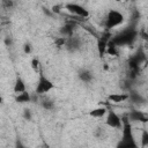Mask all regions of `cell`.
<instances>
[{
    "mask_svg": "<svg viewBox=\"0 0 148 148\" xmlns=\"http://www.w3.org/2000/svg\"><path fill=\"white\" fill-rule=\"evenodd\" d=\"M79 77H80V80H81V81H83V82L88 83V82H90V81H91V79H92V74H91L89 71L83 69L82 72H80Z\"/></svg>",
    "mask_w": 148,
    "mask_h": 148,
    "instance_id": "obj_12",
    "label": "cell"
},
{
    "mask_svg": "<svg viewBox=\"0 0 148 148\" xmlns=\"http://www.w3.org/2000/svg\"><path fill=\"white\" fill-rule=\"evenodd\" d=\"M27 90V84H25V81L22 79V77H17L14 82V87H13V91L15 95L17 94H21L23 91Z\"/></svg>",
    "mask_w": 148,
    "mask_h": 148,
    "instance_id": "obj_8",
    "label": "cell"
},
{
    "mask_svg": "<svg viewBox=\"0 0 148 148\" xmlns=\"http://www.w3.org/2000/svg\"><path fill=\"white\" fill-rule=\"evenodd\" d=\"M2 3H3V6H5L6 8H10V7L13 6L12 0H2Z\"/></svg>",
    "mask_w": 148,
    "mask_h": 148,
    "instance_id": "obj_18",
    "label": "cell"
},
{
    "mask_svg": "<svg viewBox=\"0 0 148 148\" xmlns=\"http://www.w3.org/2000/svg\"><path fill=\"white\" fill-rule=\"evenodd\" d=\"M105 125L113 130H120L123 126V118L113 110H108L105 116Z\"/></svg>",
    "mask_w": 148,
    "mask_h": 148,
    "instance_id": "obj_4",
    "label": "cell"
},
{
    "mask_svg": "<svg viewBox=\"0 0 148 148\" xmlns=\"http://www.w3.org/2000/svg\"><path fill=\"white\" fill-rule=\"evenodd\" d=\"M24 118L25 119H28V120H31V112H30V110H24Z\"/></svg>",
    "mask_w": 148,
    "mask_h": 148,
    "instance_id": "obj_19",
    "label": "cell"
},
{
    "mask_svg": "<svg viewBox=\"0 0 148 148\" xmlns=\"http://www.w3.org/2000/svg\"><path fill=\"white\" fill-rule=\"evenodd\" d=\"M69 14L74 15V16H77V17H81V18H87L89 16V12L86 7H83L82 5L80 3H75V2H68L65 5L64 7Z\"/></svg>",
    "mask_w": 148,
    "mask_h": 148,
    "instance_id": "obj_3",
    "label": "cell"
},
{
    "mask_svg": "<svg viewBox=\"0 0 148 148\" xmlns=\"http://www.w3.org/2000/svg\"><path fill=\"white\" fill-rule=\"evenodd\" d=\"M125 21V16L121 12L117 9H110L105 16V29L111 30L119 25H121Z\"/></svg>",
    "mask_w": 148,
    "mask_h": 148,
    "instance_id": "obj_1",
    "label": "cell"
},
{
    "mask_svg": "<svg viewBox=\"0 0 148 148\" xmlns=\"http://www.w3.org/2000/svg\"><path fill=\"white\" fill-rule=\"evenodd\" d=\"M130 118L132 120H135V121H142V123H146L147 121V116L146 113H142L140 111H132L131 114H130Z\"/></svg>",
    "mask_w": 148,
    "mask_h": 148,
    "instance_id": "obj_11",
    "label": "cell"
},
{
    "mask_svg": "<svg viewBox=\"0 0 148 148\" xmlns=\"http://www.w3.org/2000/svg\"><path fill=\"white\" fill-rule=\"evenodd\" d=\"M30 66H31V68H32V71H34V72L39 73L40 62H39V59H38L37 57H35V58H32V59H31V61H30Z\"/></svg>",
    "mask_w": 148,
    "mask_h": 148,
    "instance_id": "obj_13",
    "label": "cell"
},
{
    "mask_svg": "<svg viewBox=\"0 0 148 148\" xmlns=\"http://www.w3.org/2000/svg\"><path fill=\"white\" fill-rule=\"evenodd\" d=\"M106 112H108V109L105 106H97V108L90 110L88 114L90 117H92V118L99 119V118H104L106 116Z\"/></svg>",
    "mask_w": 148,
    "mask_h": 148,
    "instance_id": "obj_7",
    "label": "cell"
},
{
    "mask_svg": "<svg viewBox=\"0 0 148 148\" xmlns=\"http://www.w3.org/2000/svg\"><path fill=\"white\" fill-rule=\"evenodd\" d=\"M2 102H3V98H2V96H1V95H0V104H1V103H2Z\"/></svg>",
    "mask_w": 148,
    "mask_h": 148,
    "instance_id": "obj_20",
    "label": "cell"
},
{
    "mask_svg": "<svg viewBox=\"0 0 148 148\" xmlns=\"http://www.w3.org/2000/svg\"><path fill=\"white\" fill-rule=\"evenodd\" d=\"M54 88H56V84H54L49 77H46L43 73H39L35 92H36L37 95H44V94L50 92V91L53 90Z\"/></svg>",
    "mask_w": 148,
    "mask_h": 148,
    "instance_id": "obj_2",
    "label": "cell"
},
{
    "mask_svg": "<svg viewBox=\"0 0 148 148\" xmlns=\"http://www.w3.org/2000/svg\"><path fill=\"white\" fill-rule=\"evenodd\" d=\"M74 28H75L74 24H66V25H64L60 29V32H61V35L64 37L68 38V37H71V36L74 35Z\"/></svg>",
    "mask_w": 148,
    "mask_h": 148,
    "instance_id": "obj_10",
    "label": "cell"
},
{
    "mask_svg": "<svg viewBox=\"0 0 148 148\" xmlns=\"http://www.w3.org/2000/svg\"><path fill=\"white\" fill-rule=\"evenodd\" d=\"M114 1H117V2H120V1H121V0H114Z\"/></svg>",
    "mask_w": 148,
    "mask_h": 148,
    "instance_id": "obj_21",
    "label": "cell"
},
{
    "mask_svg": "<svg viewBox=\"0 0 148 148\" xmlns=\"http://www.w3.org/2000/svg\"><path fill=\"white\" fill-rule=\"evenodd\" d=\"M141 142H142V147H147L148 146V132H147V130H143L142 131Z\"/></svg>",
    "mask_w": 148,
    "mask_h": 148,
    "instance_id": "obj_14",
    "label": "cell"
},
{
    "mask_svg": "<svg viewBox=\"0 0 148 148\" xmlns=\"http://www.w3.org/2000/svg\"><path fill=\"white\" fill-rule=\"evenodd\" d=\"M31 101V95L25 90L21 94H17L15 96V102L20 103V104H25V103H29Z\"/></svg>",
    "mask_w": 148,
    "mask_h": 148,
    "instance_id": "obj_9",
    "label": "cell"
},
{
    "mask_svg": "<svg viewBox=\"0 0 148 148\" xmlns=\"http://www.w3.org/2000/svg\"><path fill=\"white\" fill-rule=\"evenodd\" d=\"M127 99H130L128 94H125V92H112L108 96V101L113 104H121Z\"/></svg>",
    "mask_w": 148,
    "mask_h": 148,
    "instance_id": "obj_5",
    "label": "cell"
},
{
    "mask_svg": "<svg viewBox=\"0 0 148 148\" xmlns=\"http://www.w3.org/2000/svg\"><path fill=\"white\" fill-rule=\"evenodd\" d=\"M23 52H24V54L29 56V54L31 53V45H30V44H25V45L23 46Z\"/></svg>",
    "mask_w": 148,
    "mask_h": 148,
    "instance_id": "obj_16",
    "label": "cell"
},
{
    "mask_svg": "<svg viewBox=\"0 0 148 148\" xmlns=\"http://www.w3.org/2000/svg\"><path fill=\"white\" fill-rule=\"evenodd\" d=\"M128 1H135V0H128Z\"/></svg>",
    "mask_w": 148,
    "mask_h": 148,
    "instance_id": "obj_22",
    "label": "cell"
},
{
    "mask_svg": "<svg viewBox=\"0 0 148 148\" xmlns=\"http://www.w3.org/2000/svg\"><path fill=\"white\" fill-rule=\"evenodd\" d=\"M61 9H62V7H61L60 5H54V6H52V13H54V14H60V13H61Z\"/></svg>",
    "mask_w": 148,
    "mask_h": 148,
    "instance_id": "obj_15",
    "label": "cell"
},
{
    "mask_svg": "<svg viewBox=\"0 0 148 148\" xmlns=\"http://www.w3.org/2000/svg\"><path fill=\"white\" fill-rule=\"evenodd\" d=\"M42 105H43L44 109H47V110H49V109H51V108L53 106V103H52L51 101H44V103H43Z\"/></svg>",
    "mask_w": 148,
    "mask_h": 148,
    "instance_id": "obj_17",
    "label": "cell"
},
{
    "mask_svg": "<svg viewBox=\"0 0 148 148\" xmlns=\"http://www.w3.org/2000/svg\"><path fill=\"white\" fill-rule=\"evenodd\" d=\"M105 53L108 56H111V57H117L119 54V46L110 38L108 44H106V47H105Z\"/></svg>",
    "mask_w": 148,
    "mask_h": 148,
    "instance_id": "obj_6",
    "label": "cell"
}]
</instances>
